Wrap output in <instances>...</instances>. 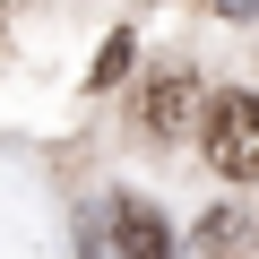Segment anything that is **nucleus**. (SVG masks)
Here are the masks:
<instances>
[{
    "label": "nucleus",
    "mask_w": 259,
    "mask_h": 259,
    "mask_svg": "<svg viewBox=\"0 0 259 259\" xmlns=\"http://www.w3.org/2000/svg\"><path fill=\"white\" fill-rule=\"evenodd\" d=\"M199 147L225 182H259V95H242V87L216 95L207 121H199Z\"/></svg>",
    "instance_id": "f257e3e1"
},
{
    "label": "nucleus",
    "mask_w": 259,
    "mask_h": 259,
    "mask_svg": "<svg viewBox=\"0 0 259 259\" xmlns=\"http://www.w3.org/2000/svg\"><path fill=\"white\" fill-rule=\"evenodd\" d=\"M190 121H199V78L190 69H156L147 95H139V130L147 139H182Z\"/></svg>",
    "instance_id": "f03ea898"
},
{
    "label": "nucleus",
    "mask_w": 259,
    "mask_h": 259,
    "mask_svg": "<svg viewBox=\"0 0 259 259\" xmlns=\"http://www.w3.org/2000/svg\"><path fill=\"white\" fill-rule=\"evenodd\" d=\"M112 259H173V225L147 199H112Z\"/></svg>",
    "instance_id": "7ed1b4c3"
},
{
    "label": "nucleus",
    "mask_w": 259,
    "mask_h": 259,
    "mask_svg": "<svg viewBox=\"0 0 259 259\" xmlns=\"http://www.w3.org/2000/svg\"><path fill=\"white\" fill-rule=\"evenodd\" d=\"M199 250H207V259H250V216H242V207H225V216H207V233H199Z\"/></svg>",
    "instance_id": "20e7f679"
},
{
    "label": "nucleus",
    "mask_w": 259,
    "mask_h": 259,
    "mask_svg": "<svg viewBox=\"0 0 259 259\" xmlns=\"http://www.w3.org/2000/svg\"><path fill=\"white\" fill-rule=\"evenodd\" d=\"M121 69H130V35H112V44L95 52V87H121Z\"/></svg>",
    "instance_id": "39448f33"
},
{
    "label": "nucleus",
    "mask_w": 259,
    "mask_h": 259,
    "mask_svg": "<svg viewBox=\"0 0 259 259\" xmlns=\"http://www.w3.org/2000/svg\"><path fill=\"white\" fill-rule=\"evenodd\" d=\"M225 18H259V0H225Z\"/></svg>",
    "instance_id": "423d86ee"
}]
</instances>
